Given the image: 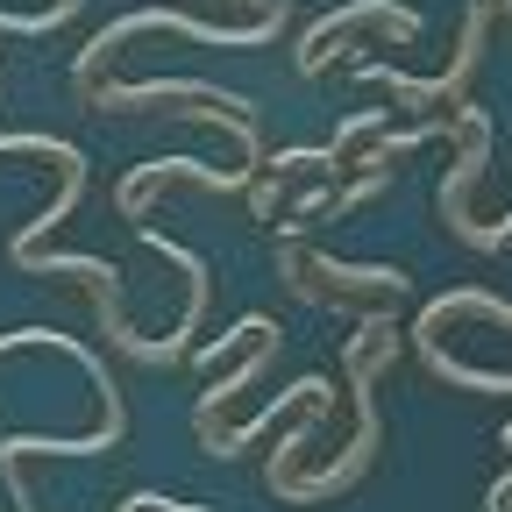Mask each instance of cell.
I'll list each match as a JSON object with an SVG mask.
<instances>
[{
	"label": "cell",
	"mask_w": 512,
	"mask_h": 512,
	"mask_svg": "<svg viewBox=\"0 0 512 512\" xmlns=\"http://www.w3.org/2000/svg\"><path fill=\"white\" fill-rule=\"evenodd\" d=\"M278 22H285V8H271L264 22H249V29H214V22H192V15H178V8H143V15H128V22H107L86 50H79V64H72V79L93 93V79H100V57H114L128 36H150V29H178V36H200V43H264V36H278Z\"/></svg>",
	"instance_id": "1"
}]
</instances>
